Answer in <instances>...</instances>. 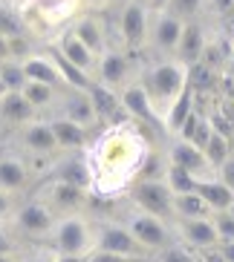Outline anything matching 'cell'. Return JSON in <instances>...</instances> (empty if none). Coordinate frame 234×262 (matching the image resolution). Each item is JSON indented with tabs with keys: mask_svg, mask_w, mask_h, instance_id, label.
Returning a JSON list of instances; mask_svg holds the SVG:
<instances>
[{
	"mask_svg": "<svg viewBox=\"0 0 234 262\" xmlns=\"http://www.w3.org/2000/svg\"><path fill=\"white\" fill-rule=\"evenodd\" d=\"M148 141L133 121H116L87 150V164L93 173L90 190L99 196H116L139 179L148 162Z\"/></svg>",
	"mask_w": 234,
	"mask_h": 262,
	"instance_id": "obj_1",
	"label": "cell"
},
{
	"mask_svg": "<svg viewBox=\"0 0 234 262\" xmlns=\"http://www.w3.org/2000/svg\"><path fill=\"white\" fill-rule=\"evenodd\" d=\"M142 86L150 98V107H153L156 118L162 124L165 113L171 110V104L185 93L188 86V67H182L177 58H162V61L150 63L148 70L142 72Z\"/></svg>",
	"mask_w": 234,
	"mask_h": 262,
	"instance_id": "obj_2",
	"label": "cell"
},
{
	"mask_svg": "<svg viewBox=\"0 0 234 262\" xmlns=\"http://www.w3.org/2000/svg\"><path fill=\"white\" fill-rule=\"evenodd\" d=\"M49 248L61 256H87L93 251V222L84 213L58 216L52 233H49Z\"/></svg>",
	"mask_w": 234,
	"mask_h": 262,
	"instance_id": "obj_3",
	"label": "cell"
},
{
	"mask_svg": "<svg viewBox=\"0 0 234 262\" xmlns=\"http://www.w3.org/2000/svg\"><path fill=\"white\" fill-rule=\"evenodd\" d=\"M122 225L133 233V239H136L148 254H156V251L162 254L165 248L173 245L171 225L165 222V219H159V216L145 213V210H139V208H133L130 213L125 216V222H122Z\"/></svg>",
	"mask_w": 234,
	"mask_h": 262,
	"instance_id": "obj_4",
	"label": "cell"
},
{
	"mask_svg": "<svg viewBox=\"0 0 234 262\" xmlns=\"http://www.w3.org/2000/svg\"><path fill=\"white\" fill-rule=\"evenodd\" d=\"M93 251H104V254H116L142 262L150 256L122 222H93Z\"/></svg>",
	"mask_w": 234,
	"mask_h": 262,
	"instance_id": "obj_5",
	"label": "cell"
},
{
	"mask_svg": "<svg viewBox=\"0 0 234 262\" xmlns=\"http://www.w3.org/2000/svg\"><path fill=\"white\" fill-rule=\"evenodd\" d=\"M93 81L110 93H122L127 84L133 81V61L125 49L107 47L99 58H95V70H93Z\"/></svg>",
	"mask_w": 234,
	"mask_h": 262,
	"instance_id": "obj_6",
	"label": "cell"
},
{
	"mask_svg": "<svg viewBox=\"0 0 234 262\" xmlns=\"http://www.w3.org/2000/svg\"><path fill=\"white\" fill-rule=\"evenodd\" d=\"M133 205L150 216H159L165 222H173V193L162 179H136L130 185Z\"/></svg>",
	"mask_w": 234,
	"mask_h": 262,
	"instance_id": "obj_7",
	"label": "cell"
},
{
	"mask_svg": "<svg viewBox=\"0 0 234 262\" xmlns=\"http://www.w3.org/2000/svg\"><path fill=\"white\" fill-rule=\"evenodd\" d=\"M182 26L185 20L177 15H171L168 9L162 12H150V26H148V43L156 55H159V61L162 58H173L177 55V47H180V38H182Z\"/></svg>",
	"mask_w": 234,
	"mask_h": 262,
	"instance_id": "obj_8",
	"label": "cell"
},
{
	"mask_svg": "<svg viewBox=\"0 0 234 262\" xmlns=\"http://www.w3.org/2000/svg\"><path fill=\"white\" fill-rule=\"evenodd\" d=\"M148 26H150V9L142 6L139 0L119 9V35H122V47L127 52L142 49L148 43Z\"/></svg>",
	"mask_w": 234,
	"mask_h": 262,
	"instance_id": "obj_9",
	"label": "cell"
},
{
	"mask_svg": "<svg viewBox=\"0 0 234 262\" xmlns=\"http://www.w3.org/2000/svg\"><path fill=\"white\" fill-rule=\"evenodd\" d=\"M168 164L182 167L185 173H191L197 182L217 176V173H214V167L208 164V159H205L203 150H200L197 144H191V141L180 139V136H171V144H168Z\"/></svg>",
	"mask_w": 234,
	"mask_h": 262,
	"instance_id": "obj_10",
	"label": "cell"
},
{
	"mask_svg": "<svg viewBox=\"0 0 234 262\" xmlns=\"http://www.w3.org/2000/svg\"><path fill=\"white\" fill-rule=\"evenodd\" d=\"M58 216L44 205V202H26L24 208H17L12 213V225H15L21 233L26 236H35V239H47L52 233Z\"/></svg>",
	"mask_w": 234,
	"mask_h": 262,
	"instance_id": "obj_11",
	"label": "cell"
},
{
	"mask_svg": "<svg viewBox=\"0 0 234 262\" xmlns=\"http://www.w3.org/2000/svg\"><path fill=\"white\" fill-rule=\"evenodd\" d=\"M87 193L90 190H81L75 185H67V182H58L52 179L47 187H44V205L52 210L55 216H72V213H81L87 205Z\"/></svg>",
	"mask_w": 234,
	"mask_h": 262,
	"instance_id": "obj_12",
	"label": "cell"
},
{
	"mask_svg": "<svg viewBox=\"0 0 234 262\" xmlns=\"http://www.w3.org/2000/svg\"><path fill=\"white\" fill-rule=\"evenodd\" d=\"M55 104H61V113H58V116L72 121V124H78V127H84V130H90V127L99 124V113H95V107H93L90 93H81V90H61Z\"/></svg>",
	"mask_w": 234,
	"mask_h": 262,
	"instance_id": "obj_13",
	"label": "cell"
},
{
	"mask_svg": "<svg viewBox=\"0 0 234 262\" xmlns=\"http://www.w3.org/2000/svg\"><path fill=\"white\" fill-rule=\"evenodd\" d=\"M119 104H122V113L130 118L133 124H153V127H162L159 118H156L153 107H150V98L145 93L139 78H133L130 84L119 93Z\"/></svg>",
	"mask_w": 234,
	"mask_h": 262,
	"instance_id": "obj_14",
	"label": "cell"
},
{
	"mask_svg": "<svg viewBox=\"0 0 234 262\" xmlns=\"http://www.w3.org/2000/svg\"><path fill=\"white\" fill-rule=\"evenodd\" d=\"M208 47V35H205V26L200 20H185L182 26V38H180V47H177V61L182 67H194V63L203 61V52Z\"/></svg>",
	"mask_w": 234,
	"mask_h": 262,
	"instance_id": "obj_15",
	"label": "cell"
},
{
	"mask_svg": "<svg viewBox=\"0 0 234 262\" xmlns=\"http://www.w3.org/2000/svg\"><path fill=\"white\" fill-rule=\"evenodd\" d=\"M21 147L32 156H55L58 153V144H55L49 121L35 118V121L24 124V127H21Z\"/></svg>",
	"mask_w": 234,
	"mask_h": 262,
	"instance_id": "obj_16",
	"label": "cell"
},
{
	"mask_svg": "<svg viewBox=\"0 0 234 262\" xmlns=\"http://www.w3.org/2000/svg\"><path fill=\"white\" fill-rule=\"evenodd\" d=\"M173 225H177V236L191 251H203V248H211L220 242L217 231L211 225V216H205V219H173Z\"/></svg>",
	"mask_w": 234,
	"mask_h": 262,
	"instance_id": "obj_17",
	"label": "cell"
},
{
	"mask_svg": "<svg viewBox=\"0 0 234 262\" xmlns=\"http://www.w3.org/2000/svg\"><path fill=\"white\" fill-rule=\"evenodd\" d=\"M81 0H24V12H35V15L49 26H58L64 20L75 17Z\"/></svg>",
	"mask_w": 234,
	"mask_h": 262,
	"instance_id": "obj_18",
	"label": "cell"
},
{
	"mask_svg": "<svg viewBox=\"0 0 234 262\" xmlns=\"http://www.w3.org/2000/svg\"><path fill=\"white\" fill-rule=\"evenodd\" d=\"M24 67V75L26 81H35V84H47V86H55V90H64V81H61V72L55 67L52 55L49 52H32L29 58L21 61Z\"/></svg>",
	"mask_w": 234,
	"mask_h": 262,
	"instance_id": "obj_19",
	"label": "cell"
},
{
	"mask_svg": "<svg viewBox=\"0 0 234 262\" xmlns=\"http://www.w3.org/2000/svg\"><path fill=\"white\" fill-rule=\"evenodd\" d=\"M52 52H58V55L64 58V61H70L72 67H78L81 72H87V75L93 78V70H95V55L90 52V49H87L84 43H81V40H78L70 29L58 35V40H55V49H52Z\"/></svg>",
	"mask_w": 234,
	"mask_h": 262,
	"instance_id": "obj_20",
	"label": "cell"
},
{
	"mask_svg": "<svg viewBox=\"0 0 234 262\" xmlns=\"http://www.w3.org/2000/svg\"><path fill=\"white\" fill-rule=\"evenodd\" d=\"M72 35H75L81 43H84L90 52L99 58V55L104 52V49L110 47L107 43V29H104V24H102V17H95V15H81V17H75V24H72Z\"/></svg>",
	"mask_w": 234,
	"mask_h": 262,
	"instance_id": "obj_21",
	"label": "cell"
},
{
	"mask_svg": "<svg viewBox=\"0 0 234 262\" xmlns=\"http://www.w3.org/2000/svg\"><path fill=\"white\" fill-rule=\"evenodd\" d=\"M194 110H197V93L191 90V86H185V93L173 101L171 110L165 113L162 130L168 133V136H180V130L185 127V121L191 118V113H194Z\"/></svg>",
	"mask_w": 234,
	"mask_h": 262,
	"instance_id": "obj_22",
	"label": "cell"
},
{
	"mask_svg": "<svg viewBox=\"0 0 234 262\" xmlns=\"http://www.w3.org/2000/svg\"><path fill=\"white\" fill-rule=\"evenodd\" d=\"M49 127H52V136H55L58 150L75 153V150H84V147H87V130H84V127H78V124L67 121V118H61V116L52 118Z\"/></svg>",
	"mask_w": 234,
	"mask_h": 262,
	"instance_id": "obj_23",
	"label": "cell"
},
{
	"mask_svg": "<svg viewBox=\"0 0 234 262\" xmlns=\"http://www.w3.org/2000/svg\"><path fill=\"white\" fill-rule=\"evenodd\" d=\"M29 185V167L17 156H0V190L17 193Z\"/></svg>",
	"mask_w": 234,
	"mask_h": 262,
	"instance_id": "obj_24",
	"label": "cell"
},
{
	"mask_svg": "<svg viewBox=\"0 0 234 262\" xmlns=\"http://www.w3.org/2000/svg\"><path fill=\"white\" fill-rule=\"evenodd\" d=\"M0 118L6 124H12V127H24V124L35 121L38 113L29 107V101L21 93H6L0 98Z\"/></svg>",
	"mask_w": 234,
	"mask_h": 262,
	"instance_id": "obj_25",
	"label": "cell"
},
{
	"mask_svg": "<svg viewBox=\"0 0 234 262\" xmlns=\"http://www.w3.org/2000/svg\"><path fill=\"white\" fill-rule=\"evenodd\" d=\"M197 193L203 196V202L211 208V213H217V210H228L234 205V193L228 190V187L223 185L217 176L197 182Z\"/></svg>",
	"mask_w": 234,
	"mask_h": 262,
	"instance_id": "obj_26",
	"label": "cell"
},
{
	"mask_svg": "<svg viewBox=\"0 0 234 262\" xmlns=\"http://www.w3.org/2000/svg\"><path fill=\"white\" fill-rule=\"evenodd\" d=\"M55 179L58 182H67V185H75L81 187V190H90L93 187V173H90V164H87V159H67V162L58 167V173H55Z\"/></svg>",
	"mask_w": 234,
	"mask_h": 262,
	"instance_id": "obj_27",
	"label": "cell"
},
{
	"mask_svg": "<svg viewBox=\"0 0 234 262\" xmlns=\"http://www.w3.org/2000/svg\"><path fill=\"white\" fill-rule=\"evenodd\" d=\"M211 130H214V124H211V116H205V113H200V110H194L191 113V118L185 121V127L180 130V139L191 141V144H197L200 150L205 147V141H208Z\"/></svg>",
	"mask_w": 234,
	"mask_h": 262,
	"instance_id": "obj_28",
	"label": "cell"
},
{
	"mask_svg": "<svg viewBox=\"0 0 234 262\" xmlns=\"http://www.w3.org/2000/svg\"><path fill=\"white\" fill-rule=\"evenodd\" d=\"M205 216H211V208L197 190L173 196V219H205Z\"/></svg>",
	"mask_w": 234,
	"mask_h": 262,
	"instance_id": "obj_29",
	"label": "cell"
},
{
	"mask_svg": "<svg viewBox=\"0 0 234 262\" xmlns=\"http://www.w3.org/2000/svg\"><path fill=\"white\" fill-rule=\"evenodd\" d=\"M58 93H61V90H55V86H47V84H35V81H26V86L21 90V95H24V98L29 101V107L35 110V113L55 107V101H58Z\"/></svg>",
	"mask_w": 234,
	"mask_h": 262,
	"instance_id": "obj_30",
	"label": "cell"
},
{
	"mask_svg": "<svg viewBox=\"0 0 234 262\" xmlns=\"http://www.w3.org/2000/svg\"><path fill=\"white\" fill-rule=\"evenodd\" d=\"M203 153H205V159H208V164L214 167V173H217V167L223 162H228L231 159V144H228V136L223 130H211V136H208V141H205V147H203Z\"/></svg>",
	"mask_w": 234,
	"mask_h": 262,
	"instance_id": "obj_31",
	"label": "cell"
},
{
	"mask_svg": "<svg viewBox=\"0 0 234 262\" xmlns=\"http://www.w3.org/2000/svg\"><path fill=\"white\" fill-rule=\"evenodd\" d=\"M162 182L168 185V190H171L173 196H182V193H194V190H197V179L191 176V173H185L182 167H177V164H168V162H165Z\"/></svg>",
	"mask_w": 234,
	"mask_h": 262,
	"instance_id": "obj_32",
	"label": "cell"
},
{
	"mask_svg": "<svg viewBox=\"0 0 234 262\" xmlns=\"http://www.w3.org/2000/svg\"><path fill=\"white\" fill-rule=\"evenodd\" d=\"M0 35L6 38H17V35H29V26H26V17L21 15V9L15 6H0Z\"/></svg>",
	"mask_w": 234,
	"mask_h": 262,
	"instance_id": "obj_33",
	"label": "cell"
},
{
	"mask_svg": "<svg viewBox=\"0 0 234 262\" xmlns=\"http://www.w3.org/2000/svg\"><path fill=\"white\" fill-rule=\"evenodd\" d=\"M0 81L6 86V93H21L26 86V75H24V67L17 61H3L0 63Z\"/></svg>",
	"mask_w": 234,
	"mask_h": 262,
	"instance_id": "obj_34",
	"label": "cell"
},
{
	"mask_svg": "<svg viewBox=\"0 0 234 262\" xmlns=\"http://www.w3.org/2000/svg\"><path fill=\"white\" fill-rule=\"evenodd\" d=\"M211 225H214L220 242H234V216L228 213V210H217V213H211Z\"/></svg>",
	"mask_w": 234,
	"mask_h": 262,
	"instance_id": "obj_35",
	"label": "cell"
},
{
	"mask_svg": "<svg viewBox=\"0 0 234 262\" xmlns=\"http://www.w3.org/2000/svg\"><path fill=\"white\" fill-rule=\"evenodd\" d=\"M168 12L182 17V20H197V15L203 12V0H171Z\"/></svg>",
	"mask_w": 234,
	"mask_h": 262,
	"instance_id": "obj_36",
	"label": "cell"
},
{
	"mask_svg": "<svg viewBox=\"0 0 234 262\" xmlns=\"http://www.w3.org/2000/svg\"><path fill=\"white\" fill-rule=\"evenodd\" d=\"M159 262H197V254H191L188 248H177V245H171V248H165V251H162Z\"/></svg>",
	"mask_w": 234,
	"mask_h": 262,
	"instance_id": "obj_37",
	"label": "cell"
},
{
	"mask_svg": "<svg viewBox=\"0 0 234 262\" xmlns=\"http://www.w3.org/2000/svg\"><path fill=\"white\" fill-rule=\"evenodd\" d=\"M203 9L214 12V15H231L234 12V0H203Z\"/></svg>",
	"mask_w": 234,
	"mask_h": 262,
	"instance_id": "obj_38",
	"label": "cell"
},
{
	"mask_svg": "<svg viewBox=\"0 0 234 262\" xmlns=\"http://www.w3.org/2000/svg\"><path fill=\"white\" fill-rule=\"evenodd\" d=\"M217 179L234 193V156L228 159V162H223V164L217 167Z\"/></svg>",
	"mask_w": 234,
	"mask_h": 262,
	"instance_id": "obj_39",
	"label": "cell"
},
{
	"mask_svg": "<svg viewBox=\"0 0 234 262\" xmlns=\"http://www.w3.org/2000/svg\"><path fill=\"white\" fill-rule=\"evenodd\" d=\"M84 262H142V259H127V256L104 254V251H90V254L84 256Z\"/></svg>",
	"mask_w": 234,
	"mask_h": 262,
	"instance_id": "obj_40",
	"label": "cell"
},
{
	"mask_svg": "<svg viewBox=\"0 0 234 262\" xmlns=\"http://www.w3.org/2000/svg\"><path fill=\"white\" fill-rule=\"evenodd\" d=\"M194 254H197V262H228L226 256H223V251H220L217 245L203 248V251H194Z\"/></svg>",
	"mask_w": 234,
	"mask_h": 262,
	"instance_id": "obj_41",
	"label": "cell"
},
{
	"mask_svg": "<svg viewBox=\"0 0 234 262\" xmlns=\"http://www.w3.org/2000/svg\"><path fill=\"white\" fill-rule=\"evenodd\" d=\"M55 259H58V254H55L52 248H38V251H32V254L21 262H55Z\"/></svg>",
	"mask_w": 234,
	"mask_h": 262,
	"instance_id": "obj_42",
	"label": "cell"
},
{
	"mask_svg": "<svg viewBox=\"0 0 234 262\" xmlns=\"http://www.w3.org/2000/svg\"><path fill=\"white\" fill-rule=\"evenodd\" d=\"M3 254H15V239H12V233L0 225V256Z\"/></svg>",
	"mask_w": 234,
	"mask_h": 262,
	"instance_id": "obj_43",
	"label": "cell"
},
{
	"mask_svg": "<svg viewBox=\"0 0 234 262\" xmlns=\"http://www.w3.org/2000/svg\"><path fill=\"white\" fill-rule=\"evenodd\" d=\"M9 213H12V193L0 190V222H3Z\"/></svg>",
	"mask_w": 234,
	"mask_h": 262,
	"instance_id": "obj_44",
	"label": "cell"
},
{
	"mask_svg": "<svg viewBox=\"0 0 234 262\" xmlns=\"http://www.w3.org/2000/svg\"><path fill=\"white\" fill-rule=\"evenodd\" d=\"M142 6H148L150 12H162V9H168V3L171 0H139Z\"/></svg>",
	"mask_w": 234,
	"mask_h": 262,
	"instance_id": "obj_45",
	"label": "cell"
},
{
	"mask_svg": "<svg viewBox=\"0 0 234 262\" xmlns=\"http://www.w3.org/2000/svg\"><path fill=\"white\" fill-rule=\"evenodd\" d=\"M217 248L223 251V256H226L228 262H234V242H217Z\"/></svg>",
	"mask_w": 234,
	"mask_h": 262,
	"instance_id": "obj_46",
	"label": "cell"
},
{
	"mask_svg": "<svg viewBox=\"0 0 234 262\" xmlns=\"http://www.w3.org/2000/svg\"><path fill=\"white\" fill-rule=\"evenodd\" d=\"M9 61V38L6 35H0V63Z\"/></svg>",
	"mask_w": 234,
	"mask_h": 262,
	"instance_id": "obj_47",
	"label": "cell"
},
{
	"mask_svg": "<svg viewBox=\"0 0 234 262\" xmlns=\"http://www.w3.org/2000/svg\"><path fill=\"white\" fill-rule=\"evenodd\" d=\"M107 6H116V9H125L127 3H133V0H104Z\"/></svg>",
	"mask_w": 234,
	"mask_h": 262,
	"instance_id": "obj_48",
	"label": "cell"
},
{
	"mask_svg": "<svg viewBox=\"0 0 234 262\" xmlns=\"http://www.w3.org/2000/svg\"><path fill=\"white\" fill-rule=\"evenodd\" d=\"M55 262H84V256H61L58 254V259Z\"/></svg>",
	"mask_w": 234,
	"mask_h": 262,
	"instance_id": "obj_49",
	"label": "cell"
},
{
	"mask_svg": "<svg viewBox=\"0 0 234 262\" xmlns=\"http://www.w3.org/2000/svg\"><path fill=\"white\" fill-rule=\"evenodd\" d=\"M0 262H21V259H17L15 254H3V256H0Z\"/></svg>",
	"mask_w": 234,
	"mask_h": 262,
	"instance_id": "obj_50",
	"label": "cell"
},
{
	"mask_svg": "<svg viewBox=\"0 0 234 262\" xmlns=\"http://www.w3.org/2000/svg\"><path fill=\"white\" fill-rule=\"evenodd\" d=\"M228 144H231V156H234V130L228 133Z\"/></svg>",
	"mask_w": 234,
	"mask_h": 262,
	"instance_id": "obj_51",
	"label": "cell"
},
{
	"mask_svg": "<svg viewBox=\"0 0 234 262\" xmlns=\"http://www.w3.org/2000/svg\"><path fill=\"white\" fill-rule=\"evenodd\" d=\"M3 95H6V86H3V81H0V98H3Z\"/></svg>",
	"mask_w": 234,
	"mask_h": 262,
	"instance_id": "obj_52",
	"label": "cell"
},
{
	"mask_svg": "<svg viewBox=\"0 0 234 262\" xmlns=\"http://www.w3.org/2000/svg\"><path fill=\"white\" fill-rule=\"evenodd\" d=\"M228 213H231V216H234V205H231V208H228Z\"/></svg>",
	"mask_w": 234,
	"mask_h": 262,
	"instance_id": "obj_53",
	"label": "cell"
}]
</instances>
